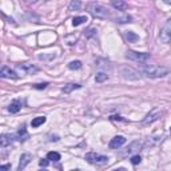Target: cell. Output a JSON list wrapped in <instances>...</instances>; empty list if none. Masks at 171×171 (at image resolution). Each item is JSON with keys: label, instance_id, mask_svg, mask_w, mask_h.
<instances>
[{"label": "cell", "instance_id": "27", "mask_svg": "<svg viewBox=\"0 0 171 171\" xmlns=\"http://www.w3.org/2000/svg\"><path fill=\"white\" fill-rule=\"evenodd\" d=\"M95 32H96V31H95L94 28H90L88 31H86V38H91V36H94Z\"/></svg>", "mask_w": 171, "mask_h": 171}, {"label": "cell", "instance_id": "2", "mask_svg": "<svg viewBox=\"0 0 171 171\" xmlns=\"http://www.w3.org/2000/svg\"><path fill=\"white\" fill-rule=\"evenodd\" d=\"M86 8H87L88 14L92 15V16L96 18V19H107V18H110V12H108V10L104 6L99 4V3L91 2V3H88V4L86 6Z\"/></svg>", "mask_w": 171, "mask_h": 171}, {"label": "cell", "instance_id": "25", "mask_svg": "<svg viewBox=\"0 0 171 171\" xmlns=\"http://www.w3.org/2000/svg\"><path fill=\"white\" fill-rule=\"evenodd\" d=\"M141 162H142L141 155H134V157H131V163H133V165H139Z\"/></svg>", "mask_w": 171, "mask_h": 171}, {"label": "cell", "instance_id": "34", "mask_svg": "<svg viewBox=\"0 0 171 171\" xmlns=\"http://www.w3.org/2000/svg\"><path fill=\"white\" fill-rule=\"evenodd\" d=\"M46 2H47V0H46Z\"/></svg>", "mask_w": 171, "mask_h": 171}, {"label": "cell", "instance_id": "1", "mask_svg": "<svg viewBox=\"0 0 171 171\" xmlns=\"http://www.w3.org/2000/svg\"><path fill=\"white\" fill-rule=\"evenodd\" d=\"M139 72L147 78H163L169 74V68L163 66H155V64H141L138 67Z\"/></svg>", "mask_w": 171, "mask_h": 171}, {"label": "cell", "instance_id": "9", "mask_svg": "<svg viewBox=\"0 0 171 171\" xmlns=\"http://www.w3.org/2000/svg\"><path fill=\"white\" fill-rule=\"evenodd\" d=\"M124 143H126V138L122 137V135H118V137H114L110 141V149H119V147H122Z\"/></svg>", "mask_w": 171, "mask_h": 171}, {"label": "cell", "instance_id": "5", "mask_svg": "<svg viewBox=\"0 0 171 171\" xmlns=\"http://www.w3.org/2000/svg\"><path fill=\"white\" fill-rule=\"evenodd\" d=\"M120 74H122V76L124 79H128V80H138L139 78H141V75H139V72L137 70L127 67V66H123V67L120 68Z\"/></svg>", "mask_w": 171, "mask_h": 171}, {"label": "cell", "instance_id": "30", "mask_svg": "<svg viewBox=\"0 0 171 171\" xmlns=\"http://www.w3.org/2000/svg\"><path fill=\"white\" fill-rule=\"evenodd\" d=\"M0 169H4V170H10V169H11V166H10V165H3V166H0Z\"/></svg>", "mask_w": 171, "mask_h": 171}, {"label": "cell", "instance_id": "17", "mask_svg": "<svg viewBox=\"0 0 171 171\" xmlns=\"http://www.w3.org/2000/svg\"><path fill=\"white\" fill-rule=\"evenodd\" d=\"M82 8V2L80 0H71L68 4V11H79Z\"/></svg>", "mask_w": 171, "mask_h": 171}, {"label": "cell", "instance_id": "29", "mask_svg": "<svg viewBox=\"0 0 171 171\" xmlns=\"http://www.w3.org/2000/svg\"><path fill=\"white\" fill-rule=\"evenodd\" d=\"M39 165H40V167H47L48 166V159H42V161L39 162Z\"/></svg>", "mask_w": 171, "mask_h": 171}, {"label": "cell", "instance_id": "20", "mask_svg": "<svg viewBox=\"0 0 171 171\" xmlns=\"http://www.w3.org/2000/svg\"><path fill=\"white\" fill-rule=\"evenodd\" d=\"M47 159L51 162H59L60 161V154L55 153V151H51V153L47 154Z\"/></svg>", "mask_w": 171, "mask_h": 171}, {"label": "cell", "instance_id": "23", "mask_svg": "<svg viewBox=\"0 0 171 171\" xmlns=\"http://www.w3.org/2000/svg\"><path fill=\"white\" fill-rule=\"evenodd\" d=\"M80 67H82V62H79V60H74V62H71V63L68 64L70 70H79Z\"/></svg>", "mask_w": 171, "mask_h": 171}, {"label": "cell", "instance_id": "4", "mask_svg": "<svg viewBox=\"0 0 171 171\" xmlns=\"http://www.w3.org/2000/svg\"><path fill=\"white\" fill-rule=\"evenodd\" d=\"M126 58L133 62H138V63H143V62L150 59V54L146 52H137V51H127Z\"/></svg>", "mask_w": 171, "mask_h": 171}, {"label": "cell", "instance_id": "26", "mask_svg": "<svg viewBox=\"0 0 171 171\" xmlns=\"http://www.w3.org/2000/svg\"><path fill=\"white\" fill-rule=\"evenodd\" d=\"M48 86V83H40V84H34V88H36V90H44L46 87Z\"/></svg>", "mask_w": 171, "mask_h": 171}, {"label": "cell", "instance_id": "14", "mask_svg": "<svg viewBox=\"0 0 171 171\" xmlns=\"http://www.w3.org/2000/svg\"><path fill=\"white\" fill-rule=\"evenodd\" d=\"M112 7L118 11H126L128 8L127 3L124 2V0H114V2H112Z\"/></svg>", "mask_w": 171, "mask_h": 171}, {"label": "cell", "instance_id": "11", "mask_svg": "<svg viewBox=\"0 0 171 171\" xmlns=\"http://www.w3.org/2000/svg\"><path fill=\"white\" fill-rule=\"evenodd\" d=\"M14 138H15V135L12 137V135H8V134H3L2 137H0V146H2V149H4V147L11 145V142L14 141Z\"/></svg>", "mask_w": 171, "mask_h": 171}, {"label": "cell", "instance_id": "24", "mask_svg": "<svg viewBox=\"0 0 171 171\" xmlns=\"http://www.w3.org/2000/svg\"><path fill=\"white\" fill-rule=\"evenodd\" d=\"M131 20H133V18H131L130 15H124V16H120L116 19L118 23H131Z\"/></svg>", "mask_w": 171, "mask_h": 171}, {"label": "cell", "instance_id": "6", "mask_svg": "<svg viewBox=\"0 0 171 171\" xmlns=\"http://www.w3.org/2000/svg\"><path fill=\"white\" fill-rule=\"evenodd\" d=\"M162 116V111L159 110V108H153L149 114H147V116L145 119H143V123L145 124H151V123H154V122H157V120L159 119Z\"/></svg>", "mask_w": 171, "mask_h": 171}, {"label": "cell", "instance_id": "33", "mask_svg": "<svg viewBox=\"0 0 171 171\" xmlns=\"http://www.w3.org/2000/svg\"><path fill=\"white\" fill-rule=\"evenodd\" d=\"M170 134H171V128H170Z\"/></svg>", "mask_w": 171, "mask_h": 171}, {"label": "cell", "instance_id": "18", "mask_svg": "<svg viewBox=\"0 0 171 171\" xmlns=\"http://www.w3.org/2000/svg\"><path fill=\"white\" fill-rule=\"evenodd\" d=\"M80 87H82L80 84H76V83H70V84H67V86H64V87L62 88V91H63L64 94H70L71 91L78 90V88H80Z\"/></svg>", "mask_w": 171, "mask_h": 171}, {"label": "cell", "instance_id": "22", "mask_svg": "<svg viewBox=\"0 0 171 171\" xmlns=\"http://www.w3.org/2000/svg\"><path fill=\"white\" fill-rule=\"evenodd\" d=\"M107 79H108V75L106 72H98V74H96V76H95L96 83H103V82H106Z\"/></svg>", "mask_w": 171, "mask_h": 171}, {"label": "cell", "instance_id": "15", "mask_svg": "<svg viewBox=\"0 0 171 171\" xmlns=\"http://www.w3.org/2000/svg\"><path fill=\"white\" fill-rule=\"evenodd\" d=\"M19 68L22 71H24L26 74H35L38 72V67H35L32 64H23V66H19Z\"/></svg>", "mask_w": 171, "mask_h": 171}, {"label": "cell", "instance_id": "13", "mask_svg": "<svg viewBox=\"0 0 171 171\" xmlns=\"http://www.w3.org/2000/svg\"><path fill=\"white\" fill-rule=\"evenodd\" d=\"M123 36H124V39H126L127 43H137L139 40V36L135 32H133V31H126Z\"/></svg>", "mask_w": 171, "mask_h": 171}, {"label": "cell", "instance_id": "19", "mask_svg": "<svg viewBox=\"0 0 171 171\" xmlns=\"http://www.w3.org/2000/svg\"><path fill=\"white\" fill-rule=\"evenodd\" d=\"M46 116H38V118H35L32 119V122H31V126L32 127H39V126H42L43 123H46Z\"/></svg>", "mask_w": 171, "mask_h": 171}, {"label": "cell", "instance_id": "8", "mask_svg": "<svg viewBox=\"0 0 171 171\" xmlns=\"http://www.w3.org/2000/svg\"><path fill=\"white\" fill-rule=\"evenodd\" d=\"M159 40L163 44H167V43L171 42V30L169 27H163L161 30V34H159Z\"/></svg>", "mask_w": 171, "mask_h": 171}, {"label": "cell", "instance_id": "10", "mask_svg": "<svg viewBox=\"0 0 171 171\" xmlns=\"http://www.w3.org/2000/svg\"><path fill=\"white\" fill-rule=\"evenodd\" d=\"M31 159H32V155H31V154H28V153L23 154L22 157H20V162H19L18 170H19V171L24 170V169H26V166H27V165H28V163L31 162Z\"/></svg>", "mask_w": 171, "mask_h": 171}, {"label": "cell", "instance_id": "28", "mask_svg": "<svg viewBox=\"0 0 171 171\" xmlns=\"http://www.w3.org/2000/svg\"><path fill=\"white\" fill-rule=\"evenodd\" d=\"M52 58H55V54H52V55H50V56H46V55H39V59H42V60L52 59Z\"/></svg>", "mask_w": 171, "mask_h": 171}, {"label": "cell", "instance_id": "16", "mask_svg": "<svg viewBox=\"0 0 171 171\" xmlns=\"http://www.w3.org/2000/svg\"><path fill=\"white\" fill-rule=\"evenodd\" d=\"M15 138L19 139L20 142H24L26 139L28 138V134H27V131H26V127H24V126H23V127L20 128V130H19L18 133L15 134Z\"/></svg>", "mask_w": 171, "mask_h": 171}, {"label": "cell", "instance_id": "7", "mask_svg": "<svg viewBox=\"0 0 171 171\" xmlns=\"http://www.w3.org/2000/svg\"><path fill=\"white\" fill-rule=\"evenodd\" d=\"M0 76L4 78V79H18L19 75L16 72L14 71V70H11L10 67H7V66H4V67L2 68V71H0Z\"/></svg>", "mask_w": 171, "mask_h": 171}, {"label": "cell", "instance_id": "3", "mask_svg": "<svg viewBox=\"0 0 171 171\" xmlns=\"http://www.w3.org/2000/svg\"><path fill=\"white\" fill-rule=\"evenodd\" d=\"M86 161L91 165H106L108 162V158L104 155H99L96 153H88L86 154Z\"/></svg>", "mask_w": 171, "mask_h": 171}, {"label": "cell", "instance_id": "21", "mask_svg": "<svg viewBox=\"0 0 171 171\" xmlns=\"http://www.w3.org/2000/svg\"><path fill=\"white\" fill-rule=\"evenodd\" d=\"M84 22H87V16H78V18H74V19H72V26H74V27H78V26L83 24Z\"/></svg>", "mask_w": 171, "mask_h": 171}, {"label": "cell", "instance_id": "31", "mask_svg": "<svg viewBox=\"0 0 171 171\" xmlns=\"http://www.w3.org/2000/svg\"><path fill=\"white\" fill-rule=\"evenodd\" d=\"M163 2H165L166 4H170L171 6V0H163Z\"/></svg>", "mask_w": 171, "mask_h": 171}, {"label": "cell", "instance_id": "12", "mask_svg": "<svg viewBox=\"0 0 171 171\" xmlns=\"http://www.w3.org/2000/svg\"><path fill=\"white\" fill-rule=\"evenodd\" d=\"M20 110H22V100H19V99L14 100V102L8 106V111L11 114H16V112H19Z\"/></svg>", "mask_w": 171, "mask_h": 171}, {"label": "cell", "instance_id": "32", "mask_svg": "<svg viewBox=\"0 0 171 171\" xmlns=\"http://www.w3.org/2000/svg\"><path fill=\"white\" fill-rule=\"evenodd\" d=\"M28 3H35V2H38V0H27Z\"/></svg>", "mask_w": 171, "mask_h": 171}]
</instances>
